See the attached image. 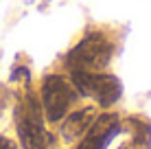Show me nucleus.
Masks as SVG:
<instances>
[{"label":"nucleus","mask_w":151,"mask_h":149,"mask_svg":"<svg viewBox=\"0 0 151 149\" xmlns=\"http://www.w3.org/2000/svg\"><path fill=\"white\" fill-rule=\"evenodd\" d=\"M15 127L24 149H46L50 143L48 132L44 130L42 105L33 92H27L15 107Z\"/></svg>","instance_id":"1"},{"label":"nucleus","mask_w":151,"mask_h":149,"mask_svg":"<svg viewBox=\"0 0 151 149\" xmlns=\"http://www.w3.org/2000/svg\"><path fill=\"white\" fill-rule=\"evenodd\" d=\"M70 75L77 92L83 96H92L101 107H112L123 94V86L114 75L86 73V70H70Z\"/></svg>","instance_id":"3"},{"label":"nucleus","mask_w":151,"mask_h":149,"mask_svg":"<svg viewBox=\"0 0 151 149\" xmlns=\"http://www.w3.org/2000/svg\"><path fill=\"white\" fill-rule=\"evenodd\" d=\"M99 116L96 107L94 105H88V107H81L77 112H70L68 116L64 119L59 127V134L64 138V143H75L90 130V125L94 123V119Z\"/></svg>","instance_id":"6"},{"label":"nucleus","mask_w":151,"mask_h":149,"mask_svg":"<svg viewBox=\"0 0 151 149\" xmlns=\"http://www.w3.org/2000/svg\"><path fill=\"white\" fill-rule=\"evenodd\" d=\"M4 101H7V96H4V90H2V88H0V107H2V105H4Z\"/></svg>","instance_id":"9"},{"label":"nucleus","mask_w":151,"mask_h":149,"mask_svg":"<svg viewBox=\"0 0 151 149\" xmlns=\"http://www.w3.org/2000/svg\"><path fill=\"white\" fill-rule=\"evenodd\" d=\"M125 123L132 125L134 149H151V125L145 119H127Z\"/></svg>","instance_id":"7"},{"label":"nucleus","mask_w":151,"mask_h":149,"mask_svg":"<svg viewBox=\"0 0 151 149\" xmlns=\"http://www.w3.org/2000/svg\"><path fill=\"white\" fill-rule=\"evenodd\" d=\"M0 149H15V143L9 140L7 136H0Z\"/></svg>","instance_id":"8"},{"label":"nucleus","mask_w":151,"mask_h":149,"mask_svg":"<svg viewBox=\"0 0 151 149\" xmlns=\"http://www.w3.org/2000/svg\"><path fill=\"white\" fill-rule=\"evenodd\" d=\"M123 121L116 114H101L96 116L94 123L90 125V130L86 132L81 138L77 149H107V145L114 140V136L121 132Z\"/></svg>","instance_id":"5"},{"label":"nucleus","mask_w":151,"mask_h":149,"mask_svg":"<svg viewBox=\"0 0 151 149\" xmlns=\"http://www.w3.org/2000/svg\"><path fill=\"white\" fill-rule=\"evenodd\" d=\"M112 42L105 33L94 31L88 33L79 44L68 53L66 64L70 70H86V73H101L112 57Z\"/></svg>","instance_id":"2"},{"label":"nucleus","mask_w":151,"mask_h":149,"mask_svg":"<svg viewBox=\"0 0 151 149\" xmlns=\"http://www.w3.org/2000/svg\"><path fill=\"white\" fill-rule=\"evenodd\" d=\"M77 88L72 81H66L61 75H46L42 81V110L50 123H57L66 116L72 101L77 99Z\"/></svg>","instance_id":"4"}]
</instances>
